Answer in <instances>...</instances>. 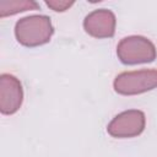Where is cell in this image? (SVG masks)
<instances>
[{"label":"cell","instance_id":"obj_1","mask_svg":"<svg viewBox=\"0 0 157 157\" xmlns=\"http://www.w3.org/2000/svg\"><path fill=\"white\" fill-rule=\"evenodd\" d=\"M54 33L52 21L45 15H31L20 18L15 25L17 42L28 48L47 44Z\"/></svg>","mask_w":157,"mask_h":157},{"label":"cell","instance_id":"obj_2","mask_svg":"<svg viewBox=\"0 0 157 157\" xmlns=\"http://www.w3.org/2000/svg\"><path fill=\"white\" fill-rule=\"evenodd\" d=\"M118 59L125 65L152 63L157 56L155 44L142 36H129L117 45Z\"/></svg>","mask_w":157,"mask_h":157},{"label":"cell","instance_id":"obj_3","mask_svg":"<svg viewBox=\"0 0 157 157\" xmlns=\"http://www.w3.org/2000/svg\"><path fill=\"white\" fill-rule=\"evenodd\" d=\"M114 91L123 96H135L157 88V70H137L119 74L113 82Z\"/></svg>","mask_w":157,"mask_h":157},{"label":"cell","instance_id":"obj_4","mask_svg":"<svg viewBox=\"0 0 157 157\" xmlns=\"http://www.w3.org/2000/svg\"><path fill=\"white\" fill-rule=\"evenodd\" d=\"M146 125L145 113L139 109H129L115 115L107 126V132L117 139L139 136Z\"/></svg>","mask_w":157,"mask_h":157},{"label":"cell","instance_id":"obj_5","mask_svg":"<svg viewBox=\"0 0 157 157\" xmlns=\"http://www.w3.org/2000/svg\"><path fill=\"white\" fill-rule=\"evenodd\" d=\"M23 88L17 77L11 74L0 76V112L4 115L16 113L22 105Z\"/></svg>","mask_w":157,"mask_h":157},{"label":"cell","instance_id":"obj_6","mask_svg":"<svg viewBox=\"0 0 157 157\" xmlns=\"http://www.w3.org/2000/svg\"><path fill=\"white\" fill-rule=\"evenodd\" d=\"M115 15L107 9H99L90 12L83 20L86 33L94 38H112L115 33Z\"/></svg>","mask_w":157,"mask_h":157},{"label":"cell","instance_id":"obj_7","mask_svg":"<svg viewBox=\"0 0 157 157\" xmlns=\"http://www.w3.org/2000/svg\"><path fill=\"white\" fill-rule=\"evenodd\" d=\"M39 5L36 1L28 0H2L0 1V17L4 18L6 16L16 15L18 12H23L27 10H37Z\"/></svg>","mask_w":157,"mask_h":157},{"label":"cell","instance_id":"obj_8","mask_svg":"<svg viewBox=\"0 0 157 157\" xmlns=\"http://www.w3.org/2000/svg\"><path fill=\"white\" fill-rule=\"evenodd\" d=\"M47 6L50 7L52 10L56 11V12H63L66 11L69 7H71L74 5V1H61V0H47L45 1Z\"/></svg>","mask_w":157,"mask_h":157}]
</instances>
